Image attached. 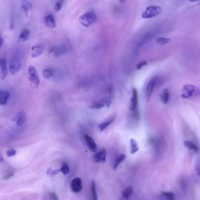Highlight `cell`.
<instances>
[{
	"mask_svg": "<svg viewBox=\"0 0 200 200\" xmlns=\"http://www.w3.org/2000/svg\"><path fill=\"white\" fill-rule=\"evenodd\" d=\"M97 18L98 17L95 11L93 9L82 15L79 18V20L83 26L88 27L95 23Z\"/></svg>",
	"mask_w": 200,
	"mask_h": 200,
	"instance_id": "1",
	"label": "cell"
},
{
	"mask_svg": "<svg viewBox=\"0 0 200 200\" xmlns=\"http://www.w3.org/2000/svg\"><path fill=\"white\" fill-rule=\"evenodd\" d=\"M199 94V89L198 87L192 84H187L183 87L181 97L187 99L192 97L197 96Z\"/></svg>",
	"mask_w": 200,
	"mask_h": 200,
	"instance_id": "2",
	"label": "cell"
},
{
	"mask_svg": "<svg viewBox=\"0 0 200 200\" xmlns=\"http://www.w3.org/2000/svg\"><path fill=\"white\" fill-rule=\"evenodd\" d=\"M161 12V8L157 5H152L147 7L142 15L144 19H149L157 16Z\"/></svg>",
	"mask_w": 200,
	"mask_h": 200,
	"instance_id": "3",
	"label": "cell"
},
{
	"mask_svg": "<svg viewBox=\"0 0 200 200\" xmlns=\"http://www.w3.org/2000/svg\"><path fill=\"white\" fill-rule=\"evenodd\" d=\"M21 67V63L19 56L17 55H14L10 61V72L12 75H15L19 72L20 70Z\"/></svg>",
	"mask_w": 200,
	"mask_h": 200,
	"instance_id": "4",
	"label": "cell"
},
{
	"mask_svg": "<svg viewBox=\"0 0 200 200\" xmlns=\"http://www.w3.org/2000/svg\"><path fill=\"white\" fill-rule=\"evenodd\" d=\"M28 71L31 83L35 88H38L40 85V80L36 69L33 66H29Z\"/></svg>",
	"mask_w": 200,
	"mask_h": 200,
	"instance_id": "5",
	"label": "cell"
},
{
	"mask_svg": "<svg viewBox=\"0 0 200 200\" xmlns=\"http://www.w3.org/2000/svg\"><path fill=\"white\" fill-rule=\"evenodd\" d=\"M158 82V77L157 76L153 77L148 83L146 90V96L147 101H149L153 94L154 89Z\"/></svg>",
	"mask_w": 200,
	"mask_h": 200,
	"instance_id": "6",
	"label": "cell"
},
{
	"mask_svg": "<svg viewBox=\"0 0 200 200\" xmlns=\"http://www.w3.org/2000/svg\"><path fill=\"white\" fill-rule=\"evenodd\" d=\"M70 187L72 191L75 193L80 192L83 188L82 181L80 178L76 177L71 181Z\"/></svg>",
	"mask_w": 200,
	"mask_h": 200,
	"instance_id": "7",
	"label": "cell"
},
{
	"mask_svg": "<svg viewBox=\"0 0 200 200\" xmlns=\"http://www.w3.org/2000/svg\"><path fill=\"white\" fill-rule=\"evenodd\" d=\"M26 119V114L24 111L18 112L13 119L12 120L16 122L18 126H20L23 124Z\"/></svg>",
	"mask_w": 200,
	"mask_h": 200,
	"instance_id": "8",
	"label": "cell"
},
{
	"mask_svg": "<svg viewBox=\"0 0 200 200\" xmlns=\"http://www.w3.org/2000/svg\"><path fill=\"white\" fill-rule=\"evenodd\" d=\"M138 102H139V95H138V91L136 89L134 88L133 90V95L130 101V106H129L130 110L133 111L136 109Z\"/></svg>",
	"mask_w": 200,
	"mask_h": 200,
	"instance_id": "9",
	"label": "cell"
},
{
	"mask_svg": "<svg viewBox=\"0 0 200 200\" xmlns=\"http://www.w3.org/2000/svg\"><path fill=\"white\" fill-rule=\"evenodd\" d=\"M84 138L90 150L93 152H96L98 150V147L94 139L87 134L84 135Z\"/></svg>",
	"mask_w": 200,
	"mask_h": 200,
	"instance_id": "10",
	"label": "cell"
},
{
	"mask_svg": "<svg viewBox=\"0 0 200 200\" xmlns=\"http://www.w3.org/2000/svg\"><path fill=\"white\" fill-rule=\"evenodd\" d=\"M106 157V151L105 149L100 150L94 156V160L96 163L105 162Z\"/></svg>",
	"mask_w": 200,
	"mask_h": 200,
	"instance_id": "11",
	"label": "cell"
},
{
	"mask_svg": "<svg viewBox=\"0 0 200 200\" xmlns=\"http://www.w3.org/2000/svg\"><path fill=\"white\" fill-rule=\"evenodd\" d=\"M65 47L63 46H60L53 48L50 50V53L53 54L54 57L57 58L65 54L66 53Z\"/></svg>",
	"mask_w": 200,
	"mask_h": 200,
	"instance_id": "12",
	"label": "cell"
},
{
	"mask_svg": "<svg viewBox=\"0 0 200 200\" xmlns=\"http://www.w3.org/2000/svg\"><path fill=\"white\" fill-rule=\"evenodd\" d=\"M44 49V46L40 45L33 46L31 50V55L32 57L35 58L39 57L41 55Z\"/></svg>",
	"mask_w": 200,
	"mask_h": 200,
	"instance_id": "13",
	"label": "cell"
},
{
	"mask_svg": "<svg viewBox=\"0 0 200 200\" xmlns=\"http://www.w3.org/2000/svg\"><path fill=\"white\" fill-rule=\"evenodd\" d=\"M0 68L1 79L4 80L6 77L7 74L6 61L5 57L0 59Z\"/></svg>",
	"mask_w": 200,
	"mask_h": 200,
	"instance_id": "14",
	"label": "cell"
},
{
	"mask_svg": "<svg viewBox=\"0 0 200 200\" xmlns=\"http://www.w3.org/2000/svg\"><path fill=\"white\" fill-rule=\"evenodd\" d=\"M9 97V91L0 90V105H4L6 104Z\"/></svg>",
	"mask_w": 200,
	"mask_h": 200,
	"instance_id": "15",
	"label": "cell"
},
{
	"mask_svg": "<svg viewBox=\"0 0 200 200\" xmlns=\"http://www.w3.org/2000/svg\"><path fill=\"white\" fill-rule=\"evenodd\" d=\"M45 23L49 28L53 29L56 27L55 20L53 15H49L46 17L45 18Z\"/></svg>",
	"mask_w": 200,
	"mask_h": 200,
	"instance_id": "16",
	"label": "cell"
},
{
	"mask_svg": "<svg viewBox=\"0 0 200 200\" xmlns=\"http://www.w3.org/2000/svg\"><path fill=\"white\" fill-rule=\"evenodd\" d=\"M133 192V187L130 186L127 187L124 189L122 192V197L124 199H128L131 196Z\"/></svg>",
	"mask_w": 200,
	"mask_h": 200,
	"instance_id": "17",
	"label": "cell"
},
{
	"mask_svg": "<svg viewBox=\"0 0 200 200\" xmlns=\"http://www.w3.org/2000/svg\"><path fill=\"white\" fill-rule=\"evenodd\" d=\"M115 118H116V116H114L111 119L109 120L106 121V122H103V123L100 124V125H98V129H99V130L101 131H104L105 129H106V128L108 127L109 125H110L113 122H114Z\"/></svg>",
	"mask_w": 200,
	"mask_h": 200,
	"instance_id": "18",
	"label": "cell"
},
{
	"mask_svg": "<svg viewBox=\"0 0 200 200\" xmlns=\"http://www.w3.org/2000/svg\"><path fill=\"white\" fill-rule=\"evenodd\" d=\"M160 97L162 101L164 104H167L169 102L170 98L169 92L167 89H165L160 94Z\"/></svg>",
	"mask_w": 200,
	"mask_h": 200,
	"instance_id": "19",
	"label": "cell"
},
{
	"mask_svg": "<svg viewBox=\"0 0 200 200\" xmlns=\"http://www.w3.org/2000/svg\"><path fill=\"white\" fill-rule=\"evenodd\" d=\"M131 147V153L134 154L139 150V147L137 142L135 139H132L130 140Z\"/></svg>",
	"mask_w": 200,
	"mask_h": 200,
	"instance_id": "20",
	"label": "cell"
},
{
	"mask_svg": "<svg viewBox=\"0 0 200 200\" xmlns=\"http://www.w3.org/2000/svg\"><path fill=\"white\" fill-rule=\"evenodd\" d=\"M184 144L185 147L190 150H192L195 152H198V146L192 142L185 141L184 142Z\"/></svg>",
	"mask_w": 200,
	"mask_h": 200,
	"instance_id": "21",
	"label": "cell"
},
{
	"mask_svg": "<svg viewBox=\"0 0 200 200\" xmlns=\"http://www.w3.org/2000/svg\"><path fill=\"white\" fill-rule=\"evenodd\" d=\"M30 31L28 29H25L19 35V39L21 41L25 42L29 39Z\"/></svg>",
	"mask_w": 200,
	"mask_h": 200,
	"instance_id": "22",
	"label": "cell"
},
{
	"mask_svg": "<svg viewBox=\"0 0 200 200\" xmlns=\"http://www.w3.org/2000/svg\"><path fill=\"white\" fill-rule=\"evenodd\" d=\"M91 194L92 199L93 200H98V195H97L96 187L95 181H93L91 183Z\"/></svg>",
	"mask_w": 200,
	"mask_h": 200,
	"instance_id": "23",
	"label": "cell"
},
{
	"mask_svg": "<svg viewBox=\"0 0 200 200\" xmlns=\"http://www.w3.org/2000/svg\"><path fill=\"white\" fill-rule=\"evenodd\" d=\"M126 156L124 154H121L120 155L118 158H117L116 161L113 166L114 170H115L118 167V166L120 165L122 162H123L126 160Z\"/></svg>",
	"mask_w": 200,
	"mask_h": 200,
	"instance_id": "24",
	"label": "cell"
},
{
	"mask_svg": "<svg viewBox=\"0 0 200 200\" xmlns=\"http://www.w3.org/2000/svg\"><path fill=\"white\" fill-rule=\"evenodd\" d=\"M54 74V71L51 69L48 68L43 70V76L45 79H47L51 77Z\"/></svg>",
	"mask_w": 200,
	"mask_h": 200,
	"instance_id": "25",
	"label": "cell"
},
{
	"mask_svg": "<svg viewBox=\"0 0 200 200\" xmlns=\"http://www.w3.org/2000/svg\"><path fill=\"white\" fill-rule=\"evenodd\" d=\"M105 106L103 103L101 101L99 102L95 103L89 106V108L92 109H98L103 108Z\"/></svg>",
	"mask_w": 200,
	"mask_h": 200,
	"instance_id": "26",
	"label": "cell"
},
{
	"mask_svg": "<svg viewBox=\"0 0 200 200\" xmlns=\"http://www.w3.org/2000/svg\"><path fill=\"white\" fill-rule=\"evenodd\" d=\"M59 170L64 175H67L69 172L70 168L67 163H64Z\"/></svg>",
	"mask_w": 200,
	"mask_h": 200,
	"instance_id": "27",
	"label": "cell"
},
{
	"mask_svg": "<svg viewBox=\"0 0 200 200\" xmlns=\"http://www.w3.org/2000/svg\"><path fill=\"white\" fill-rule=\"evenodd\" d=\"M170 40L169 38H159L156 40V42L158 44L163 46L168 43Z\"/></svg>",
	"mask_w": 200,
	"mask_h": 200,
	"instance_id": "28",
	"label": "cell"
},
{
	"mask_svg": "<svg viewBox=\"0 0 200 200\" xmlns=\"http://www.w3.org/2000/svg\"><path fill=\"white\" fill-rule=\"evenodd\" d=\"M64 0H58L55 5V10L56 12H59L61 9Z\"/></svg>",
	"mask_w": 200,
	"mask_h": 200,
	"instance_id": "29",
	"label": "cell"
},
{
	"mask_svg": "<svg viewBox=\"0 0 200 200\" xmlns=\"http://www.w3.org/2000/svg\"><path fill=\"white\" fill-rule=\"evenodd\" d=\"M162 194L168 199L174 200L175 199V195L172 192H165V191H164V192L162 193Z\"/></svg>",
	"mask_w": 200,
	"mask_h": 200,
	"instance_id": "30",
	"label": "cell"
},
{
	"mask_svg": "<svg viewBox=\"0 0 200 200\" xmlns=\"http://www.w3.org/2000/svg\"><path fill=\"white\" fill-rule=\"evenodd\" d=\"M14 174V172L13 171H11V170H9L7 172L6 174L4 175L3 177H2L3 180H6L12 178V177H13Z\"/></svg>",
	"mask_w": 200,
	"mask_h": 200,
	"instance_id": "31",
	"label": "cell"
},
{
	"mask_svg": "<svg viewBox=\"0 0 200 200\" xmlns=\"http://www.w3.org/2000/svg\"><path fill=\"white\" fill-rule=\"evenodd\" d=\"M16 150L14 149H10L7 150L6 152V154L8 157H12V156L16 154Z\"/></svg>",
	"mask_w": 200,
	"mask_h": 200,
	"instance_id": "32",
	"label": "cell"
},
{
	"mask_svg": "<svg viewBox=\"0 0 200 200\" xmlns=\"http://www.w3.org/2000/svg\"><path fill=\"white\" fill-rule=\"evenodd\" d=\"M147 62L146 60L142 61L137 65L136 69L138 70H140L143 66L147 65Z\"/></svg>",
	"mask_w": 200,
	"mask_h": 200,
	"instance_id": "33",
	"label": "cell"
},
{
	"mask_svg": "<svg viewBox=\"0 0 200 200\" xmlns=\"http://www.w3.org/2000/svg\"><path fill=\"white\" fill-rule=\"evenodd\" d=\"M49 196L50 199L54 200H57L58 199L57 195H56V194L54 192H50L49 194Z\"/></svg>",
	"mask_w": 200,
	"mask_h": 200,
	"instance_id": "34",
	"label": "cell"
},
{
	"mask_svg": "<svg viewBox=\"0 0 200 200\" xmlns=\"http://www.w3.org/2000/svg\"><path fill=\"white\" fill-rule=\"evenodd\" d=\"M31 8V5L30 4H27V5H24L22 7V9L25 12H27V13L28 12L29 10H30Z\"/></svg>",
	"mask_w": 200,
	"mask_h": 200,
	"instance_id": "35",
	"label": "cell"
},
{
	"mask_svg": "<svg viewBox=\"0 0 200 200\" xmlns=\"http://www.w3.org/2000/svg\"><path fill=\"white\" fill-rule=\"evenodd\" d=\"M4 39L1 37V33H0V49L2 46L3 43Z\"/></svg>",
	"mask_w": 200,
	"mask_h": 200,
	"instance_id": "36",
	"label": "cell"
},
{
	"mask_svg": "<svg viewBox=\"0 0 200 200\" xmlns=\"http://www.w3.org/2000/svg\"><path fill=\"white\" fill-rule=\"evenodd\" d=\"M3 161H4L3 157L2 154H1V152H0V162L2 163L3 162Z\"/></svg>",
	"mask_w": 200,
	"mask_h": 200,
	"instance_id": "37",
	"label": "cell"
},
{
	"mask_svg": "<svg viewBox=\"0 0 200 200\" xmlns=\"http://www.w3.org/2000/svg\"><path fill=\"white\" fill-rule=\"evenodd\" d=\"M126 0H119L120 2L122 3H124L126 2Z\"/></svg>",
	"mask_w": 200,
	"mask_h": 200,
	"instance_id": "38",
	"label": "cell"
},
{
	"mask_svg": "<svg viewBox=\"0 0 200 200\" xmlns=\"http://www.w3.org/2000/svg\"><path fill=\"white\" fill-rule=\"evenodd\" d=\"M190 1H191V2H195V1H199V0H189Z\"/></svg>",
	"mask_w": 200,
	"mask_h": 200,
	"instance_id": "39",
	"label": "cell"
}]
</instances>
